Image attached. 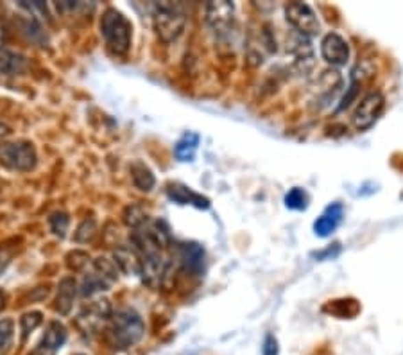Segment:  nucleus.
I'll list each match as a JSON object with an SVG mask.
<instances>
[{
  "label": "nucleus",
  "mask_w": 403,
  "mask_h": 355,
  "mask_svg": "<svg viewBox=\"0 0 403 355\" xmlns=\"http://www.w3.org/2000/svg\"><path fill=\"white\" fill-rule=\"evenodd\" d=\"M146 334L142 316L133 309H119L111 312L106 336L115 350H128L137 345Z\"/></svg>",
  "instance_id": "1"
},
{
  "label": "nucleus",
  "mask_w": 403,
  "mask_h": 355,
  "mask_svg": "<svg viewBox=\"0 0 403 355\" xmlns=\"http://www.w3.org/2000/svg\"><path fill=\"white\" fill-rule=\"evenodd\" d=\"M101 36L115 56H128L133 45V25L115 8H108L101 19Z\"/></svg>",
  "instance_id": "2"
},
{
  "label": "nucleus",
  "mask_w": 403,
  "mask_h": 355,
  "mask_svg": "<svg viewBox=\"0 0 403 355\" xmlns=\"http://www.w3.org/2000/svg\"><path fill=\"white\" fill-rule=\"evenodd\" d=\"M152 23L161 42L172 43L183 34L187 25V11L181 4L160 2L152 5Z\"/></svg>",
  "instance_id": "3"
},
{
  "label": "nucleus",
  "mask_w": 403,
  "mask_h": 355,
  "mask_svg": "<svg viewBox=\"0 0 403 355\" xmlns=\"http://www.w3.org/2000/svg\"><path fill=\"white\" fill-rule=\"evenodd\" d=\"M38 163L36 148L29 140L0 142V165L13 172H31Z\"/></svg>",
  "instance_id": "4"
},
{
  "label": "nucleus",
  "mask_w": 403,
  "mask_h": 355,
  "mask_svg": "<svg viewBox=\"0 0 403 355\" xmlns=\"http://www.w3.org/2000/svg\"><path fill=\"white\" fill-rule=\"evenodd\" d=\"M385 110V95L380 90H373L362 97L352 115V124L357 131H366L376 124Z\"/></svg>",
  "instance_id": "5"
},
{
  "label": "nucleus",
  "mask_w": 403,
  "mask_h": 355,
  "mask_svg": "<svg viewBox=\"0 0 403 355\" xmlns=\"http://www.w3.org/2000/svg\"><path fill=\"white\" fill-rule=\"evenodd\" d=\"M117 264L108 260L104 257H99L93 260L92 273H88L84 277L83 286H81V293L83 296H93L95 293L106 290L108 287L117 280Z\"/></svg>",
  "instance_id": "6"
},
{
  "label": "nucleus",
  "mask_w": 403,
  "mask_h": 355,
  "mask_svg": "<svg viewBox=\"0 0 403 355\" xmlns=\"http://www.w3.org/2000/svg\"><path fill=\"white\" fill-rule=\"evenodd\" d=\"M285 19L292 29L303 36H316L321 31V23L310 5L305 2H289L285 4Z\"/></svg>",
  "instance_id": "7"
},
{
  "label": "nucleus",
  "mask_w": 403,
  "mask_h": 355,
  "mask_svg": "<svg viewBox=\"0 0 403 355\" xmlns=\"http://www.w3.org/2000/svg\"><path fill=\"white\" fill-rule=\"evenodd\" d=\"M207 22L217 38L229 36L235 29L233 2H210L207 5Z\"/></svg>",
  "instance_id": "8"
},
{
  "label": "nucleus",
  "mask_w": 403,
  "mask_h": 355,
  "mask_svg": "<svg viewBox=\"0 0 403 355\" xmlns=\"http://www.w3.org/2000/svg\"><path fill=\"white\" fill-rule=\"evenodd\" d=\"M110 316L111 307L108 304V300H95L92 304H88V307H84L79 312L76 323H78L81 332L92 336V334H97L104 327V323L110 321Z\"/></svg>",
  "instance_id": "9"
},
{
  "label": "nucleus",
  "mask_w": 403,
  "mask_h": 355,
  "mask_svg": "<svg viewBox=\"0 0 403 355\" xmlns=\"http://www.w3.org/2000/svg\"><path fill=\"white\" fill-rule=\"evenodd\" d=\"M344 87V79L341 76L339 70L330 69L325 70L321 74L319 81L316 84V97H314V104H316V110H323V108L330 106V102H334L337 99V95L341 93Z\"/></svg>",
  "instance_id": "10"
},
{
  "label": "nucleus",
  "mask_w": 403,
  "mask_h": 355,
  "mask_svg": "<svg viewBox=\"0 0 403 355\" xmlns=\"http://www.w3.org/2000/svg\"><path fill=\"white\" fill-rule=\"evenodd\" d=\"M287 51L292 54L294 69L298 70V74H308L314 69L316 60H314V49L310 45V38L294 31L287 40Z\"/></svg>",
  "instance_id": "11"
},
{
  "label": "nucleus",
  "mask_w": 403,
  "mask_h": 355,
  "mask_svg": "<svg viewBox=\"0 0 403 355\" xmlns=\"http://www.w3.org/2000/svg\"><path fill=\"white\" fill-rule=\"evenodd\" d=\"M321 56L332 67H343L349 60V43L339 32H328L321 40Z\"/></svg>",
  "instance_id": "12"
},
{
  "label": "nucleus",
  "mask_w": 403,
  "mask_h": 355,
  "mask_svg": "<svg viewBox=\"0 0 403 355\" xmlns=\"http://www.w3.org/2000/svg\"><path fill=\"white\" fill-rule=\"evenodd\" d=\"M65 341H67V328L60 321L49 323L42 343L38 345L36 350L32 352V355H52L56 350H60Z\"/></svg>",
  "instance_id": "13"
},
{
  "label": "nucleus",
  "mask_w": 403,
  "mask_h": 355,
  "mask_svg": "<svg viewBox=\"0 0 403 355\" xmlns=\"http://www.w3.org/2000/svg\"><path fill=\"white\" fill-rule=\"evenodd\" d=\"M27 56L8 47H0V74L16 78L27 70Z\"/></svg>",
  "instance_id": "14"
},
{
  "label": "nucleus",
  "mask_w": 403,
  "mask_h": 355,
  "mask_svg": "<svg viewBox=\"0 0 403 355\" xmlns=\"http://www.w3.org/2000/svg\"><path fill=\"white\" fill-rule=\"evenodd\" d=\"M167 194L172 201L179 205H194L197 208H208L210 207V201L207 198H203L201 194L194 192L192 189H188L185 185L179 183H170L167 187Z\"/></svg>",
  "instance_id": "15"
},
{
  "label": "nucleus",
  "mask_w": 403,
  "mask_h": 355,
  "mask_svg": "<svg viewBox=\"0 0 403 355\" xmlns=\"http://www.w3.org/2000/svg\"><path fill=\"white\" fill-rule=\"evenodd\" d=\"M341 219H343V205L334 203L326 208V212L314 222V231L316 236L319 237H328L332 236L337 226H339Z\"/></svg>",
  "instance_id": "16"
},
{
  "label": "nucleus",
  "mask_w": 403,
  "mask_h": 355,
  "mask_svg": "<svg viewBox=\"0 0 403 355\" xmlns=\"http://www.w3.org/2000/svg\"><path fill=\"white\" fill-rule=\"evenodd\" d=\"M179 260L183 264V268L192 275H199L203 271V264H205V249L199 244L187 242L181 246L179 251Z\"/></svg>",
  "instance_id": "17"
},
{
  "label": "nucleus",
  "mask_w": 403,
  "mask_h": 355,
  "mask_svg": "<svg viewBox=\"0 0 403 355\" xmlns=\"http://www.w3.org/2000/svg\"><path fill=\"white\" fill-rule=\"evenodd\" d=\"M76 295H78V286H76V280L73 278H63L58 286V296H56V312L67 314L72 310L73 300H76Z\"/></svg>",
  "instance_id": "18"
},
{
  "label": "nucleus",
  "mask_w": 403,
  "mask_h": 355,
  "mask_svg": "<svg viewBox=\"0 0 403 355\" xmlns=\"http://www.w3.org/2000/svg\"><path fill=\"white\" fill-rule=\"evenodd\" d=\"M115 264H117V268H120L128 275H140L142 273V262H140V257L135 249H117L115 251Z\"/></svg>",
  "instance_id": "19"
},
{
  "label": "nucleus",
  "mask_w": 403,
  "mask_h": 355,
  "mask_svg": "<svg viewBox=\"0 0 403 355\" xmlns=\"http://www.w3.org/2000/svg\"><path fill=\"white\" fill-rule=\"evenodd\" d=\"M131 180H133L135 187L143 190V192H151L152 187L156 185L154 174L142 161H135L131 165Z\"/></svg>",
  "instance_id": "20"
},
{
  "label": "nucleus",
  "mask_w": 403,
  "mask_h": 355,
  "mask_svg": "<svg viewBox=\"0 0 403 355\" xmlns=\"http://www.w3.org/2000/svg\"><path fill=\"white\" fill-rule=\"evenodd\" d=\"M197 144H199V137L194 133H187L183 139L176 144L174 154L178 160L181 161H190L194 158L197 151Z\"/></svg>",
  "instance_id": "21"
},
{
  "label": "nucleus",
  "mask_w": 403,
  "mask_h": 355,
  "mask_svg": "<svg viewBox=\"0 0 403 355\" xmlns=\"http://www.w3.org/2000/svg\"><path fill=\"white\" fill-rule=\"evenodd\" d=\"M14 339V321L11 318L0 319V355L11 350Z\"/></svg>",
  "instance_id": "22"
},
{
  "label": "nucleus",
  "mask_w": 403,
  "mask_h": 355,
  "mask_svg": "<svg viewBox=\"0 0 403 355\" xmlns=\"http://www.w3.org/2000/svg\"><path fill=\"white\" fill-rule=\"evenodd\" d=\"M43 321V314L38 312V310H31V312H25L20 318V332H22V341H25L29 336H31L34 330H36Z\"/></svg>",
  "instance_id": "23"
},
{
  "label": "nucleus",
  "mask_w": 403,
  "mask_h": 355,
  "mask_svg": "<svg viewBox=\"0 0 403 355\" xmlns=\"http://www.w3.org/2000/svg\"><path fill=\"white\" fill-rule=\"evenodd\" d=\"M308 205L307 192L299 187H294L287 196H285V207L290 210H305Z\"/></svg>",
  "instance_id": "24"
},
{
  "label": "nucleus",
  "mask_w": 403,
  "mask_h": 355,
  "mask_svg": "<svg viewBox=\"0 0 403 355\" xmlns=\"http://www.w3.org/2000/svg\"><path fill=\"white\" fill-rule=\"evenodd\" d=\"M124 221L126 225L131 226V228H138V226H142L143 222H147V214L143 212L140 207H128L124 212Z\"/></svg>",
  "instance_id": "25"
},
{
  "label": "nucleus",
  "mask_w": 403,
  "mask_h": 355,
  "mask_svg": "<svg viewBox=\"0 0 403 355\" xmlns=\"http://www.w3.org/2000/svg\"><path fill=\"white\" fill-rule=\"evenodd\" d=\"M69 216L65 212H56L49 217V225H51V230L54 231L58 237H65L67 230H69Z\"/></svg>",
  "instance_id": "26"
},
{
  "label": "nucleus",
  "mask_w": 403,
  "mask_h": 355,
  "mask_svg": "<svg viewBox=\"0 0 403 355\" xmlns=\"http://www.w3.org/2000/svg\"><path fill=\"white\" fill-rule=\"evenodd\" d=\"M262 355H279L278 339H276L273 334H267L266 339H264V350H262Z\"/></svg>",
  "instance_id": "27"
},
{
  "label": "nucleus",
  "mask_w": 403,
  "mask_h": 355,
  "mask_svg": "<svg viewBox=\"0 0 403 355\" xmlns=\"http://www.w3.org/2000/svg\"><path fill=\"white\" fill-rule=\"evenodd\" d=\"M8 36H10V32H8V27L4 25V22L0 20V47L4 45L8 42Z\"/></svg>",
  "instance_id": "28"
},
{
  "label": "nucleus",
  "mask_w": 403,
  "mask_h": 355,
  "mask_svg": "<svg viewBox=\"0 0 403 355\" xmlns=\"http://www.w3.org/2000/svg\"><path fill=\"white\" fill-rule=\"evenodd\" d=\"M11 129L8 128V126L4 124V122H0V139H4V137H8L10 135Z\"/></svg>",
  "instance_id": "29"
},
{
  "label": "nucleus",
  "mask_w": 403,
  "mask_h": 355,
  "mask_svg": "<svg viewBox=\"0 0 403 355\" xmlns=\"http://www.w3.org/2000/svg\"><path fill=\"white\" fill-rule=\"evenodd\" d=\"M4 307V293H0V309Z\"/></svg>",
  "instance_id": "30"
}]
</instances>
